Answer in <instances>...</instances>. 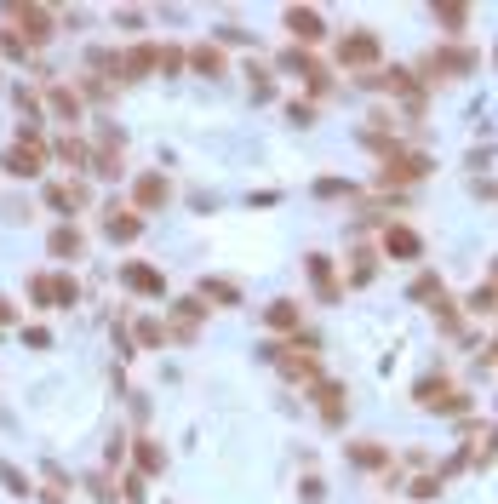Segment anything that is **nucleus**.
<instances>
[{
  "mask_svg": "<svg viewBox=\"0 0 498 504\" xmlns=\"http://www.w3.org/2000/svg\"><path fill=\"white\" fill-rule=\"evenodd\" d=\"M206 292H212L218 304H235V287H229V281H206Z\"/></svg>",
  "mask_w": 498,
  "mask_h": 504,
  "instance_id": "obj_12",
  "label": "nucleus"
},
{
  "mask_svg": "<svg viewBox=\"0 0 498 504\" xmlns=\"http://www.w3.org/2000/svg\"><path fill=\"white\" fill-rule=\"evenodd\" d=\"M12 18H18L23 35H35V40H46V29H52V18H46V12H35V6H12Z\"/></svg>",
  "mask_w": 498,
  "mask_h": 504,
  "instance_id": "obj_2",
  "label": "nucleus"
},
{
  "mask_svg": "<svg viewBox=\"0 0 498 504\" xmlns=\"http://www.w3.org/2000/svg\"><path fill=\"white\" fill-rule=\"evenodd\" d=\"M40 167H46V149H35V143H23V149L6 155V172H18V178H35Z\"/></svg>",
  "mask_w": 498,
  "mask_h": 504,
  "instance_id": "obj_1",
  "label": "nucleus"
},
{
  "mask_svg": "<svg viewBox=\"0 0 498 504\" xmlns=\"http://www.w3.org/2000/svg\"><path fill=\"white\" fill-rule=\"evenodd\" d=\"M195 63H201L206 75H218V63H223V58H218V46H201V52H195Z\"/></svg>",
  "mask_w": 498,
  "mask_h": 504,
  "instance_id": "obj_11",
  "label": "nucleus"
},
{
  "mask_svg": "<svg viewBox=\"0 0 498 504\" xmlns=\"http://www.w3.org/2000/svg\"><path fill=\"white\" fill-rule=\"evenodd\" d=\"M390 258H419V235L412 230H390Z\"/></svg>",
  "mask_w": 498,
  "mask_h": 504,
  "instance_id": "obj_5",
  "label": "nucleus"
},
{
  "mask_svg": "<svg viewBox=\"0 0 498 504\" xmlns=\"http://www.w3.org/2000/svg\"><path fill=\"white\" fill-rule=\"evenodd\" d=\"M126 287H138V292H160V275L143 269V264H126Z\"/></svg>",
  "mask_w": 498,
  "mask_h": 504,
  "instance_id": "obj_6",
  "label": "nucleus"
},
{
  "mask_svg": "<svg viewBox=\"0 0 498 504\" xmlns=\"http://www.w3.org/2000/svg\"><path fill=\"white\" fill-rule=\"evenodd\" d=\"M373 52H378V40H373V35H349V40H344V63H366Z\"/></svg>",
  "mask_w": 498,
  "mask_h": 504,
  "instance_id": "obj_4",
  "label": "nucleus"
},
{
  "mask_svg": "<svg viewBox=\"0 0 498 504\" xmlns=\"http://www.w3.org/2000/svg\"><path fill=\"white\" fill-rule=\"evenodd\" d=\"M52 247H58L63 258H75V252H80V235H75V230H58V235H52Z\"/></svg>",
  "mask_w": 498,
  "mask_h": 504,
  "instance_id": "obj_9",
  "label": "nucleus"
},
{
  "mask_svg": "<svg viewBox=\"0 0 498 504\" xmlns=\"http://www.w3.org/2000/svg\"><path fill=\"white\" fill-rule=\"evenodd\" d=\"M321 407H327V418H338V413H344V396H338V384H321Z\"/></svg>",
  "mask_w": 498,
  "mask_h": 504,
  "instance_id": "obj_7",
  "label": "nucleus"
},
{
  "mask_svg": "<svg viewBox=\"0 0 498 504\" xmlns=\"http://www.w3.org/2000/svg\"><path fill=\"white\" fill-rule=\"evenodd\" d=\"M160 195H166V184H160V178H143V184H138V201H149V206H155Z\"/></svg>",
  "mask_w": 498,
  "mask_h": 504,
  "instance_id": "obj_10",
  "label": "nucleus"
},
{
  "mask_svg": "<svg viewBox=\"0 0 498 504\" xmlns=\"http://www.w3.org/2000/svg\"><path fill=\"white\" fill-rule=\"evenodd\" d=\"M269 321H275V327H292L298 310H292V304H275V315H269Z\"/></svg>",
  "mask_w": 498,
  "mask_h": 504,
  "instance_id": "obj_13",
  "label": "nucleus"
},
{
  "mask_svg": "<svg viewBox=\"0 0 498 504\" xmlns=\"http://www.w3.org/2000/svg\"><path fill=\"white\" fill-rule=\"evenodd\" d=\"M286 23H292V35H303V40H321V12H303V6H292V12H286Z\"/></svg>",
  "mask_w": 498,
  "mask_h": 504,
  "instance_id": "obj_3",
  "label": "nucleus"
},
{
  "mask_svg": "<svg viewBox=\"0 0 498 504\" xmlns=\"http://www.w3.org/2000/svg\"><path fill=\"white\" fill-rule=\"evenodd\" d=\"M109 235H115V241H126V235H138V218H126V213H115V218H109Z\"/></svg>",
  "mask_w": 498,
  "mask_h": 504,
  "instance_id": "obj_8",
  "label": "nucleus"
}]
</instances>
